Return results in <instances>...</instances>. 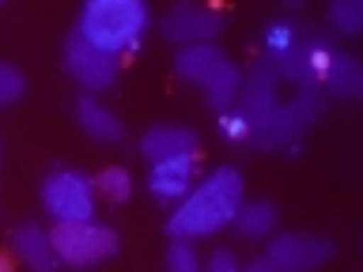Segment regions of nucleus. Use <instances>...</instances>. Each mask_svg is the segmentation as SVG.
I'll return each mask as SVG.
<instances>
[{
	"instance_id": "f257e3e1",
	"label": "nucleus",
	"mask_w": 363,
	"mask_h": 272,
	"mask_svg": "<svg viewBox=\"0 0 363 272\" xmlns=\"http://www.w3.org/2000/svg\"><path fill=\"white\" fill-rule=\"evenodd\" d=\"M238 208H242V174L235 166H220V170H212L208 181H201L182 200V208L167 220V234L178 238V242L212 234L231 223Z\"/></svg>"
},
{
	"instance_id": "f03ea898",
	"label": "nucleus",
	"mask_w": 363,
	"mask_h": 272,
	"mask_svg": "<svg viewBox=\"0 0 363 272\" xmlns=\"http://www.w3.org/2000/svg\"><path fill=\"white\" fill-rule=\"evenodd\" d=\"M144 27H147V8L140 0H91L79 16V34L110 57L133 50Z\"/></svg>"
},
{
	"instance_id": "7ed1b4c3",
	"label": "nucleus",
	"mask_w": 363,
	"mask_h": 272,
	"mask_svg": "<svg viewBox=\"0 0 363 272\" xmlns=\"http://www.w3.org/2000/svg\"><path fill=\"white\" fill-rule=\"evenodd\" d=\"M50 242H53L57 261L76 265V268L99 265V261L118 254V234L99 223H57L50 231Z\"/></svg>"
},
{
	"instance_id": "20e7f679",
	"label": "nucleus",
	"mask_w": 363,
	"mask_h": 272,
	"mask_svg": "<svg viewBox=\"0 0 363 272\" xmlns=\"http://www.w3.org/2000/svg\"><path fill=\"white\" fill-rule=\"evenodd\" d=\"M42 204L57 223H91V215H95L91 181L76 170H53L42 181Z\"/></svg>"
},
{
	"instance_id": "39448f33",
	"label": "nucleus",
	"mask_w": 363,
	"mask_h": 272,
	"mask_svg": "<svg viewBox=\"0 0 363 272\" xmlns=\"http://www.w3.org/2000/svg\"><path fill=\"white\" fill-rule=\"evenodd\" d=\"M65 68H68V76H72L76 84H84L87 91H102L118 79V61H113L110 53L95 50L79 30L68 34V42H65Z\"/></svg>"
},
{
	"instance_id": "423d86ee",
	"label": "nucleus",
	"mask_w": 363,
	"mask_h": 272,
	"mask_svg": "<svg viewBox=\"0 0 363 272\" xmlns=\"http://www.w3.org/2000/svg\"><path fill=\"white\" fill-rule=\"evenodd\" d=\"M329 257H333V246L314 234H277L265 254V261L277 272H311Z\"/></svg>"
},
{
	"instance_id": "0eeeda50",
	"label": "nucleus",
	"mask_w": 363,
	"mask_h": 272,
	"mask_svg": "<svg viewBox=\"0 0 363 272\" xmlns=\"http://www.w3.org/2000/svg\"><path fill=\"white\" fill-rule=\"evenodd\" d=\"M220 30H223V16H216L208 8H197V4H178L163 16V34L170 42H178L182 50L212 42Z\"/></svg>"
},
{
	"instance_id": "6e6552de",
	"label": "nucleus",
	"mask_w": 363,
	"mask_h": 272,
	"mask_svg": "<svg viewBox=\"0 0 363 272\" xmlns=\"http://www.w3.org/2000/svg\"><path fill=\"white\" fill-rule=\"evenodd\" d=\"M272 84H277V72H272L269 61H261V64H254V72L246 76L242 91H238V102H242V110H238V113H242V121L250 125V129L280 106L277 95H272Z\"/></svg>"
},
{
	"instance_id": "1a4fd4ad",
	"label": "nucleus",
	"mask_w": 363,
	"mask_h": 272,
	"mask_svg": "<svg viewBox=\"0 0 363 272\" xmlns=\"http://www.w3.org/2000/svg\"><path fill=\"white\" fill-rule=\"evenodd\" d=\"M227 64H231V57H227L220 45H212V42L186 45V50L174 57V72H178L182 79H189V84H201V87H208Z\"/></svg>"
},
{
	"instance_id": "9d476101",
	"label": "nucleus",
	"mask_w": 363,
	"mask_h": 272,
	"mask_svg": "<svg viewBox=\"0 0 363 272\" xmlns=\"http://www.w3.org/2000/svg\"><path fill=\"white\" fill-rule=\"evenodd\" d=\"M197 132L182 129V125H159V129L140 136V155L147 163H159V159H178V155H197Z\"/></svg>"
},
{
	"instance_id": "9b49d317",
	"label": "nucleus",
	"mask_w": 363,
	"mask_h": 272,
	"mask_svg": "<svg viewBox=\"0 0 363 272\" xmlns=\"http://www.w3.org/2000/svg\"><path fill=\"white\" fill-rule=\"evenodd\" d=\"M193 163L197 155H178V159H159L152 163V174H147V189L163 200L186 197L189 193V178H193Z\"/></svg>"
},
{
	"instance_id": "f8f14e48",
	"label": "nucleus",
	"mask_w": 363,
	"mask_h": 272,
	"mask_svg": "<svg viewBox=\"0 0 363 272\" xmlns=\"http://www.w3.org/2000/svg\"><path fill=\"white\" fill-rule=\"evenodd\" d=\"M76 121H79V129H84L91 140H99V144H118L121 136H125V125L113 118L106 106H99L91 95H79V102H76Z\"/></svg>"
},
{
	"instance_id": "ddd939ff",
	"label": "nucleus",
	"mask_w": 363,
	"mask_h": 272,
	"mask_svg": "<svg viewBox=\"0 0 363 272\" xmlns=\"http://www.w3.org/2000/svg\"><path fill=\"white\" fill-rule=\"evenodd\" d=\"M11 242H16V254L27 261L34 272H53V268H57L53 242H50V234H45L38 223H23V227H16Z\"/></svg>"
},
{
	"instance_id": "4468645a",
	"label": "nucleus",
	"mask_w": 363,
	"mask_h": 272,
	"mask_svg": "<svg viewBox=\"0 0 363 272\" xmlns=\"http://www.w3.org/2000/svg\"><path fill=\"white\" fill-rule=\"evenodd\" d=\"M299 129H303V125L295 121L291 106H277L269 118H261L254 129H250V140H254L257 147H280V144H288Z\"/></svg>"
},
{
	"instance_id": "2eb2a0df",
	"label": "nucleus",
	"mask_w": 363,
	"mask_h": 272,
	"mask_svg": "<svg viewBox=\"0 0 363 272\" xmlns=\"http://www.w3.org/2000/svg\"><path fill=\"white\" fill-rule=\"evenodd\" d=\"M277 220L280 215H277V204L272 200H250V204H242V208L235 212L231 223H238V231H242L246 238H265Z\"/></svg>"
},
{
	"instance_id": "dca6fc26",
	"label": "nucleus",
	"mask_w": 363,
	"mask_h": 272,
	"mask_svg": "<svg viewBox=\"0 0 363 272\" xmlns=\"http://www.w3.org/2000/svg\"><path fill=\"white\" fill-rule=\"evenodd\" d=\"M325 79L333 84L337 95H345V98H352V95H356V91L363 87V72H359V64L352 61L348 53H329Z\"/></svg>"
},
{
	"instance_id": "f3484780",
	"label": "nucleus",
	"mask_w": 363,
	"mask_h": 272,
	"mask_svg": "<svg viewBox=\"0 0 363 272\" xmlns=\"http://www.w3.org/2000/svg\"><path fill=\"white\" fill-rule=\"evenodd\" d=\"M238 91H242V76H238V68L235 64H227L220 76L212 79L208 87H204V95H208V106L216 113H227L238 102Z\"/></svg>"
},
{
	"instance_id": "a211bd4d",
	"label": "nucleus",
	"mask_w": 363,
	"mask_h": 272,
	"mask_svg": "<svg viewBox=\"0 0 363 272\" xmlns=\"http://www.w3.org/2000/svg\"><path fill=\"white\" fill-rule=\"evenodd\" d=\"M95 189L110 200H125L133 193V178H129V170H121V166H106V170H99Z\"/></svg>"
},
{
	"instance_id": "6ab92c4d",
	"label": "nucleus",
	"mask_w": 363,
	"mask_h": 272,
	"mask_svg": "<svg viewBox=\"0 0 363 272\" xmlns=\"http://www.w3.org/2000/svg\"><path fill=\"white\" fill-rule=\"evenodd\" d=\"M329 19H333V27L340 30V34H359V27H363V4L359 0H337L333 8H329Z\"/></svg>"
},
{
	"instance_id": "aec40b11",
	"label": "nucleus",
	"mask_w": 363,
	"mask_h": 272,
	"mask_svg": "<svg viewBox=\"0 0 363 272\" xmlns=\"http://www.w3.org/2000/svg\"><path fill=\"white\" fill-rule=\"evenodd\" d=\"M23 87H27V79H23L19 68L0 61V106H11V102L23 95Z\"/></svg>"
},
{
	"instance_id": "412c9836",
	"label": "nucleus",
	"mask_w": 363,
	"mask_h": 272,
	"mask_svg": "<svg viewBox=\"0 0 363 272\" xmlns=\"http://www.w3.org/2000/svg\"><path fill=\"white\" fill-rule=\"evenodd\" d=\"M167 272H201L197 257H193V246H186V242L174 238V246L167 249Z\"/></svg>"
},
{
	"instance_id": "4be33fe9",
	"label": "nucleus",
	"mask_w": 363,
	"mask_h": 272,
	"mask_svg": "<svg viewBox=\"0 0 363 272\" xmlns=\"http://www.w3.org/2000/svg\"><path fill=\"white\" fill-rule=\"evenodd\" d=\"M265 42H269V53L280 57V53H288L295 45V30L288 27V23H272V27L265 30Z\"/></svg>"
},
{
	"instance_id": "5701e85b",
	"label": "nucleus",
	"mask_w": 363,
	"mask_h": 272,
	"mask_svg": "<svg viewBox=\"0 0 363 272\" xmlns=\"http://www.w3.org/2000/svg\"><path fill=\"white\" fill-rule=\"evenodd\" d=\"M204 272H238V261L231 249H216V254L208 257V268Z\"/></svg>"
},
{
	"instance_id": "b1692460",
	"label": "nucleus",
	"mask_w": 363,
	"mask_h": 272,
	"mask_svg": "<svg viewBox=\"0 0 363 272\" xmlns=\"http://www.w3.org/2000/svg\"><path fill=\"white\" fill-rule=\"evenodd\" d=\"M250 125L242 121V113H223V136L227 140H238V136H246Z\"/></svg>"
},
{
	"instance_id": "393cba45",
	"label": "nucleus",
	"mask_w": 363,
	"mask_h": 272,
	"mask_svg": "<svg viewBox=\"0 0 363 272\" xmlns=\"http://www.w3.org/2000/svg\"><path fill=\"white\" fill-rule=\"evenodd\" d=\"M242 272H277V268H272V265H269V261H265V257H261V261H250V265H246Z\"/></svg>"
},
{
	"instance_id": "a878e982",
	"label": "nucleus",
	"mask_w": 363,
	"mask_h": 272,
	"mask_svg": "<svg viewBox=\"0 0 363 272\" xmlns=\"http://www.w3.org/2000/svg\"><path fill=\"white\" fill-rule=\"evenodd\" d=\"M0 272H16V261H11L8 254H0Z\"/></svg>"
}]
</instances>
